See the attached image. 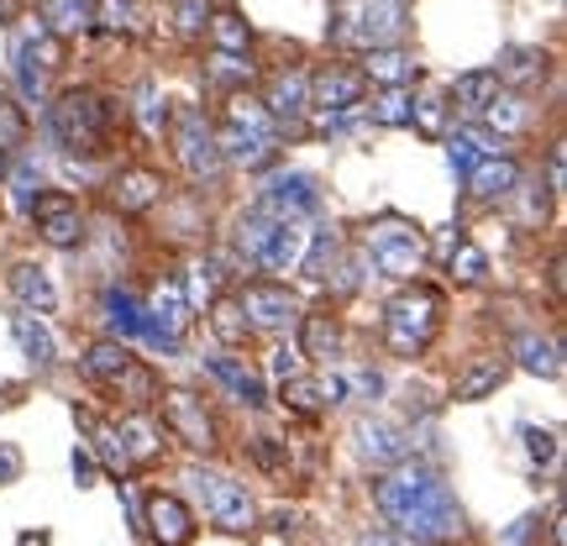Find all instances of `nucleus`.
I'll return each mask as SVG.
<instances>
[{"mask_svg": "<svg viewBox=\"0 0 567 546\" xmlns=\"http://www.w3.org/2000/svg\"><path fill=\"white\" fill-rule=\"evenodd\" d=\"M132 363H137V352H132V342H122V337H95V342L84 347V358H80V368L101 389L116 384V379H122Z\"/></svg>", "mask_w": 567, "mask_h": 546, "instance_id": "26", "label": "nucleus"}, {"mask_svg": "<svg viewBox=\"0 0 567 546\" xmlns=\"http://www.w3.org/2000/svg\"><path fill=\"white\" fill-rule=\"evenodd\" d=\"M446 122H452V101H446V90H410V126L421 132V137L442 142L446 137Z\"/></svg>", "mask_w": 567, "mask_h": 546, "instance_id": "39", "label": "nucleus"}, {"mask_svg": "<svg viewBox=\"0 0 567 546\" xmlns=\"http://www.w3.org/2000/svg\"><path fill=\"white\" fill-rule=\"evenodd\" d=\"M268 358H274V363H268V373H274V379H279V384H284V379H295V373H305V358H300V347H295V342H284V337H279V347H274V352H268Z\"/></svg>", "mask_w": 567, "mask_h": 546, "instance_id": "51", "label": "nucleus"}, {"mask_svg": "<svg viewBox=\"0 0 567 546\" xmlns=\"http://www.w3.org/2000/svg\"><path fill=\"white\" fill-rule=\"evenodd\" d=\"M358 546H415V542L394 536V530H363V536H358Z\"/></svg>", "mask_w": 567, "mask_h": 546, "instance_id": "56", "label": "nucleus"}, {"mask_svg": "<svg viewBox=\"0 0 567 546\" xmlns=\"http://www.w3.org/2000/svg\"><path fill=\"white\" fill-rule=\"evenodd\" d=\"M158 389H163V384H158V373H153V368H147V363L137 358V363H132V368L122 373V379L111 384V394H122L126 410H153V405H158Z\"/></svg>", "mask_w": 567, "mask_h": 546, "instance_id": "45", "label": "nucleus"}, {"mask_svg": "<svg viewBox=\"0 0 567 546\" xmlns=\"http://www.w3.org/2000/svg\"><path fill=\"white\" fill-rule=\"evenodd\" d=\"M74 478H80V488H90V478H95V457H90V446H74Z\"/></svg>", "mask_w": 567, "mask_h": 546, "instance_id": "55", "label": "nucleus"}, {"mask_svg": "<svg viewBox=\"0 0 567 546\" xmlns=\"http://www.w3.org/2000/svg\"><path fill=\"white\" fill-rule=\"evenodd\" d=\"M101 310H105V326H111V337H122V342H142V331H147V316H142V300L122 284H111L101 295Z\"/></svg>", "mask_w": 567, "mask_h": 546, "instance_id": "32", "label": "nucleus"}, {"mask_svg": "<svg viewBox=\"0 0 567 546\" xmlns=\"http://www.w3.org/2000/svg\"><path fill=\"white\" fill-rule=\"evenodd\" d=\"M189 484H195V499H200L205 521L226 536H252L258 530V499L247 494L243 478H231L221 467H205L195 463L189 467Z\"/></svg>", "mask_w": 567, "mask_h": 546, "instance_id": "6", "label": "nucleus"}, {"mask_svg": "<svg viewBox=\"0 0 567 546\" xmlns=\"http://www.w3.org/2000/svg\"><path fill=\"white\" fill-rule=\"evenodd\" d=\"M509 358H520V368L536 373V379H563V347L547 342L542 331H520L509 342Z\"/></svg>", "mask_w": 567, "mask_h": 546, "instance_id": "35", "label": "nucleus"}, {"mask_svg": "<svg viewBox=\"0 0 567 546\" xmlns=\"http://www.w3.org/2000/svg\"><path fill=\"white\" fill-rule=\"evenodd\" d=\"M6 163H11V153H6V147H0V179H6Z\"/></svg>", "mask_w": 567, "mask_h": 546, "instance_id": "58", "label": "nucleus"}, {"mask_svg": "<svg viewBox=\"0 0 567 546\" xmlns=\"http://www.w3.org/2000/svg\"><path fill=\"white\" fill-rule=\"evenodd\" d=\"M221 279H226V258H189V264H184L179 289L195 316H205V305L221 295Z\"/></svg>", "mask_w": 567, "mask_h": 546, "instance_id": "33", "label": "nucleus"}, {"mask_svg": "<svg viewBox=\"0 0 567 546\" xmlns=\"http://www.w3.org/2000/svg\"><path fill=\"white\" fill-rule=\"evenodd\" d=\"M520 158L515 153H494V158H478V168L463 179V195L467 205H505L515 200V189H520Z\"/></svg>", "mask_w": 567, "mask_h": 546, "instance_id": "17", "label": "nucleus"}, {"mask_svg": "<svg viewBox=\"0 0 567 546\" xmlns=\"http://www.w3.org/2000/svg\"><path fill=\"white\" fill-rule=\"evenodd\" d=\"M442 326H446V295L442 289H436V284H425V279L400 284V295L384 305V347H389V358H405V363L425 358V352L436 347V337H442Z\"/></svg>", "mask_w": 567, "mask_h": 546, "instance_id": "4", "label": "nucleus"}, {"mask_svg": "<svg viewBox=\"0 0 567 546\" xmlns=\"http://www.w3.org/2000/svg\"><path fill=\"white\" fill-rule=\"evenodd\" d=\"M505 379H509V358L505 352H488V358H478V363L452 384V400H457V405H478V400H488V394H499Z\"/></svg>", "mask_w": 567, "mask_h": 546, "instance_id": "28", "label": "nucleus"}, {"mask_svg": "<svg viewBox=\"0 0 567 546\" xmlns=\"http://www.w3.org/2000/svg\"><path fill=\"white\" fill-rule=\"evenodd\" d=\"M168 142H174V163H179V174L195 184L200 195L221 184L226 163H221V147H216V126H210V116H205L200 105H184L179 116H174Z\"/></svg>", "mask_w": 567, "mask_h": 546, "instance_id": "9", "label": "nucleus"}, {"mask_svg": "<svg viewBox=\"0 0 567 546\" xmlns=\"http://www.w3.org/2000/svg\"><path fill=\"white\" fill-rule=\"evenodd\" d=\"M368 101V80L358 74V69H342V63H326V69H316L310 74V111H358V105ZM305 111V116H310Z\"/></svg>", "mask_w": 567, "mask_h": 546, "instance_id": "18", "label": "nucleus"}, {"mask_svg": "<svg viewBox=\"0 0 567 546\" xmlns=\"http://www.w3.org/2000/svg\"><path fill=\"white\" fill-rule=\"evenodd\" d=\"M237 305H243L252 337H274V342L289 337V331L300 326V316H305L300 295H295L284 279H247L243 289H237Z\"/></svg>", "mask_w": 567, "mask_h": 546, "instance_id": "10", "label": "nucleus"}, {"mask_svg": "<svg viewBox=\"0 0 567 546\" xmlns=\"http://www.w3.org/2000/svg\"><path fill=\"white\" fill-rule=\"evenodd\" d=\"M305 243H310V226H305V222H274V237H268L258 268H264L268 279L295 274V268H300V258H305Z\"/></svg>", "mask_w": 567, "mask_h": 546, "instance_id": "23", "label": "nucleus"}, {"mask_svg": "<svg viewBox=\"0 0 567 546\" xmlns=\"http://www.w3.org/2000/svg\"><path fill=\"white\" fill-rule=\"evenodd\" d=\"M547 74H551V59H547V48H505L499 53V63H494V80L499 84H509L515 95H530L536 84H547Z\"/></svg>", "mask_w": 567, "mask_h": 546, "instance_id": "21", "label": "nucleus"}, {"mask_svg": "<svg viewBox=\"0 0 567 546\" xmlns=\"http://www.w3.org/2000/svg\"><path fill=\"white\" fill-rule=\"evenodd\" d=\"M205 21H210V0H174V27L184 38H200Z\"/></svg>", "mask_w": 567, "mask_h": 546, "instance_id": "49", "label": "nucleus"}, {"mask_svg": "<svg viewBox=\"0 0 567 546\" xmlns=\"http://www.w3.org/2000/svg\"><path fill=\"white\" fill-rule=\"evenodd\" d=\"M137 530H142V536H147L153 546H195V536H200V515L184 505L179 494H168V488H153V494L142 499Z\"/></svg>", "mask_w": 567, "mask_h": 546, "instance_id": "12", "label": "nucleus"}, {"mask_svg": "<svg viewBox=\"0 0 567 546\" xmlns=\"http://www.w3.org/2000/svg\"><path fill=\"white\" fill-rule=\"evenodd\" d=\"M373 505L394 526V536H405L415 546H457L467 536V515L452 484L415 457L373 478Z\"/></svg>", "mask_w": 567, "mask_h": 546, "instance_id": "1", "label": "nucleus"}, {"mask_svg": "<svg viewBox=\"0 0 567 546\" xmlns=\"http://www.w3.org/2000/svg\"><path fill=\"white\" fill-rule=\"evenodd\" d=\"M111 425H116V442H122V452H126L132 478H137V473H153V467L163 463L168 442H163V425L153 421V410H122Z\"/></svg>", "mask_w": 567, "mask_h": 546, "instance_id": "15", "label": "nucleus"}, {"mask_svg": "<svg viewBox=\"0 0 567 546\" xmlns=\"http://www.w3.org/2000/svg\"><path fill=\"white\" fill-rule=\"evenodd\" d=\"M300 358L310 363H331L337 358V347H342V321H337V310H305L300 316Z\"/></svg>", "mask_w": 567, "mask_h": 546, "instance_id": "27", "label": "nucleus"}, {"mask_svg": "<svg viewBox=\"0 0 567 546\" xmlns=\"http://www.w3.org/2000/svg\"><path fill=\"white\" fill-rule=\"evenodd\" d=\"M205 373L216 379V384L237 400V405L247 410H264L268 405V384H264V368H252L247 358H231V352H210V358H200Z\"/></svg>", "mask_w": 567, "mask_h": 546, "instance_id": "19", "label": "nucleus"}, {"mask_svg": "<svg viewBox=\"0 0 567 546\" xmlns=\"http://www.w3.org/2000/svg\"><path fill=\"white\" fill-rule=\"evenodd\" d=\"M258 205H264L268 216H279V222H305V216H316L321 210V189H316V179L310 174H274V179L264 184V195H258Z\"/></svg>", "mask_w": 567, "mask_h": 546, "instance_id": "16", "label": "nucleus"}, {"mask_svg": "<svg viewBox=\"0 0 567 546\" xmlns=\"http://www.w3.org/2000/svg\"><path fill=\"white\" fill-rule=\"evenodd\" d=\"M216 147H221V163L226 168H247V174H264L279 163V147H284V132L279 122L264 111L258 95H226L221 105V126H216Z\"/></svg>", "mask_w": 567, "mask_h": 546, "instance_id": "3", "label": "nucleus"}, {"mask_svg": "<svg viewBox=\"0 0 567 546\" xmlns=\"http://www.w3.org/2000/svg\"><path fill=\"white\" fill-rule=\"evenodd\" d=\"M410 32L405 0H347L337 27H326V38L337 48H400Z\"/></svg>", "mask_w": 567, "mask_h": 546, "instance_id": "7", "label": "nucleus"}, {"mask_svg": "<svg viewBox=\"0 0 567 546\" xmlns=\"http://www.w3.org/2000/svg\"><path fill=\"white\" fill-rule=\"evenodd\" d=\"M27 222L38 226V237L53 253H74L90 237V222H84V200L69 195V189H38V200L27 210Z\"/></svg>", "mask_w": 567, "mask_h": 546, "instance_id": "11", "label": "nucleus"}, {"mask_svg": "<svg viewBox=\"0 0 567 546\" xmlns=\"http://www.w3.org/2000/svg\"><path fill=\"white\" fill-rule=\"evenodd\" d=\"M446 279L457 284V289L488 284V253L473 243V237H463V231H457V243L446 247Z\"/></svg>", "mask_w": 567, "mask_h": 546, "instance_id": "37", "label": "nucleus"}, {"mask_svg": "<svg viewBox=\"0 0 567 546\" xmlns=\"http://www.w3.org/2000/svg\"><path fill=\"white\" fill-rule=\"evenodd\" d=\"M274 222H279V216H268L264 205H252V210H243V216L231 222V264L258 268V258H264L268 237H274Z\"/></svg>", "mask_w": 567, "mask_h": 546, "instance_id": "25", "label": "nucleus"}, {"mask_svg": "<svg viewBox=\"0 0 567 546\" xmlns=\"http://www.w3.org/2000/svg\"><path fill=\"white\" fill-rule=\"evenodd\" d=\"M126 122H137L142 137H163V126H168V105H163V90L153 80L137 84V95L126 105Z\"/></svg>", "mask_w": 567, "mask_h": 546, "instance_id": "43", "label": "nucleus"}, {"mask_svg": "<svg viewBox=\"0 0 567 546\" xmlns=\"http://www.w3.org/2000/svg\"><path fill=\"white\" fill-rule=\"evenodd\" d=\"M352 452H358L363 467L389 473V467H400L410 457V436L394 421H384V415H363V421L352 425Z\"/></svg>", "mask_w": 567, "mask_h": 546, "instance_id": "14", "label": "nucleus"}, {"mask_svg": "<svg viewBox=\"0 0 567 546\" xmlns=\"http://www.w3.org/2000/svg\"><path fill=\"white\" fill-rule=\"evenodd\" d=\"M38 21L59 42L90 38V32H95V0H42V17Z\"/></svg>", "mask_w": 567, "mask_h": 546, "instance_id": "31", "label": "nucleus"}, {"mask_svg": "<svg viewBox=\"0 0 567 546\" xmlns=\"http://www.w3.org/2000/svg\"><path fill=\"white\" fill-rule=\"evenodd\" d=\"M17 478H21V452H17V446L0 442V488L17 484Z\"/></svg>", "mask_w": 567, "mask_h": 546, "instance_id": "54", "label": "nucleus"}, {"mask_svg": "<svg viewBox=\"0 0 567 546\" xmlns=\"http://www.w3.org/2000/svg\"><path fill=\"white\" fill-rule=\"evenodd\" d=\"M205 38L216 53H252V27H247L237 11H210L205 21Z\"/></svg>", "mask_w": 567, "mask_h": 546, "instance_id": "44", "label": "nucleus"}, {"mask_svg": "<svg viewBox=\"0 0 567 546\" xmlns=\"http://www.w3.org/2000/svg\"><path fill=\"white\" fill-rule=\"evenodd\" d=\"M6 284H11V295H17L21 310H38V316H53V310H59V284H53V274L42 264H11Z\"/></svg>", "mask_w": 567, "mask_h": 546, "instance_id": "24", "label": "nucleus"}, {"mask_svg": "<svg viewBox=\"0 0 567 546\" xmlns=\"http://www.w3.org/2000/svg\"><path fill=\"white\" fill-rule=\"evenodd\" d=\"M153 410H158L163 436H174L184 452H195V457H216L221 452V421L195 389H158Z\"/></svg>", "mask_w": 567, "mask_h": 546, "instance_id": "8", "label": "nucleus"}, {"mask_svg": "<svg viewBox=\"0 0 567 546\" xmlns=\"http://www.w3.org/2000/svg\"><path fill=\"white\" fill-rule=\"evenodd\" d=\"M279 405L289 410V415H300V421H321V415H326L321 379H310V373H295V379H284V384H279Z\"/></svg>", "mask_w": 567, "mask_h": 546, "instance_id": "41", "label": "nucleus"}, {"mask_svg": "<svg viewBox=\"0 0 567 546\" xmlns=\"http://www.w3.org/2000/svg\"><path fill=\"white\" fill-rule=\"evenodd\" d=\"M505 84L494 80V69H467V74H457L452 80V90H446V101H452V111H463V116H484V105L499 95Z\"/></svg>", "mask_w": 567, "mask_h": 546, "instance_id": "34", "label": "nucleus"}, {"mask_svg": "<svg viewBox=\"0 0 567 546\" xmlns=\"http://www.w3.org/2000/svg\"><path fill=\"white\" fill-rule=\"evenodd\" d=\"M252 463L264 467V473H284V452L274 436H252Z\"/></svg>", "mask_w": 567, "mask_h": 546, "instance_id": "52", "label": "nucleus"}, {"mask_svg": "<svg viewBox=\"0 0 567 546\" xmlns=\"http://www.w3.org/2000/svg\"><path fill=\"white\" fill-rule=\"evenodd\" d=\"M563 163H567L563 142H551V153H547V195H563Z\"/></svg>", "mask_w": 567, "mask_h": 546, "instance_id": "53", "label": "nucleus"}, {"mask_svg": "<svg viewBox=\"0 0 567 546\" xmlns=\"http://www.w3.org/2000/svg\"><path fill=\"white\" fill-rule=\"evenodd\" d=\"M205 326H210V337L221 342V352H243V347L252 342V326H247L237 295H216V300L205 305Z\"/></svg>", "mask_w": 567, "mask_h": 546, "instance_id": "29", "label": "nucleus"}, {"mask_svg": "<svg viewBox=\"0 0 567 546\" xmlns=\"http://www.w3.org/2000/svg\"><path fill=\"white\" fill-rule=\"evenodd\" d=\"M21 137H27V116H21V105L0 90V147L11 153V147H21Z\"/></svg>", "mask_w": 567, "mask_h": 546, "instance_id": "48", "label": "nucleus"}, {"mask_svg": "<svg viewBox=\"0 0 567 546\" xmlns=\"http://www.w3.org/2000/svg\"><path fill=\"white\" fill-rule=\"evenodd\" d=\"M526 452L536 467L557 463V431H542V425H526Z\"/></svg>", "mask_w": 567, "mask_h": 546, "instance_id": "50", "label": "nucleus"}, {"mask_svg": "<svg viewBox=\"0 0 567 546\" xmlns=\"http://www.w3.org/2000/svg\"><path fill=\"white\" fill-rule=\"evenodd\" d=\"M95 27L105 32H142V0H95Z\"/></svg>", "mask_w": 567, "mask_h": 546, "instance_id": "46", "label": "nucleus"}, {"mask_svg": "<svg viewBox=\"0 0 567 546\" xmlns=\"http://www.w3.org/2000/svg\"><path fill=\"white\" fill-rule=\"evenodd\" d=\"M105 200H111L116 216L137 222V216H147V210H158L168 200V179H163L153 163H126V168H116L105 179Z\"/></svg>", "mask_w": 567, "mask_h": 546, "instance_id": "13", "label": "nucleus"}, {"mask_svg": "<svg viewBox=\"0 0 567 546\" xmlns=\"http://www.w3.org/2000/svg\"><path fill=\"white\" fill-rule=\"evenodd\" d=\"M363 116L379 126H410V90H379L373 101H363Z\"/></svg>", "mask_w": 567, "mask_h": 546, "instance_id": "47", "label": "nucleus"}, {"mask_svg": "<svg viewBox=\"0 0 567 546\" xmlns=\"http://www.w3.org/2000/svg\"><path fill=\"white\" fill-rule=\"evenodd\" d=\"M11 337H17L21 352H27V358H32L38 368H53V363H59V342H53V331L42 326L38 310H21V305H17V316H11Z\"/></svg>", "mask_w": 567, "mask_h": 546, "instance_id": "36", "label": "nucleus"}, {"mask_svg": "<svg viewBox=\"0 0 567 546\" xmlns=\"http://www.w3.org/2000/svg\"><path fill=\"white\" fill-rule=\"evenodd\" d=\"M264 111L279 122V132H295L310 111V74L305 69H279L264 90Z\"/></svg>", "mask_w": 567, "mask_h": 546, "instance_id": "20", "label": "nucleus"}, {"mask_svg": "<svg viewBox=\"0 0 567 546\" xmlns=\"http://www.w3.org/2000/svg\"><path fill=\"white\" fill-rule=\"evenodd\" d=\"M363 264L373 274H384L389 284H410L421 279L425 268V231L421 222H410L400 210H384L363 226Z\"/></svg>", "mask_w": 567, "mask_h": 546, "instance_id": "5", "label": "nucleus"}, {"mask_svg": "<svg viewBox=\"0 0 567 546\" xmlns=\"http://www.w3.org/2000/svg\"><path fill=\"white\" fill-rule=\"evenodd\" d=\"M358 74L368 84H379V90H410V84L421 80V63H415L410 48H368Z\"/></svg>", "mask_w": 567, "mask_h": 546, "instance_id": "22", "label": "nucleus"}, {"mask_svg": "<svg viewBox=\"0 0 567 546\" xmlns=\"http://www.w3.org/2000/svg\"><path fill=\"white\" fill-rule=\"evenodd\" d=\"M530 116H536V111H530L526 95H515V90H499V95L484 105V116H478V122L494 126V137L505 142V137H515V132H526Z\"/></svg>", "mask_w": 567, "mask_h": 546, "instance_id": "38", "label": "nucleus"}, {"mask_svg": "<svg viewBox=\"0 0 567 546\" xmlns=\"http://www.w3.org/2000/svg\"><path fill=\"white\" fill-rule=\"evenodd\" d=\"M252 74H258V69H252V59H247V53H216V48H210V63H205V84H210V90L237 95V90H247V84H252Z\"/></svg>", "mask_w": 567, "mask_h": 546, "instance_id": "42", "label": "nucleus"}, {"mask_svg": "<svg viewBox=\"0 0 567 546\" xmlns=\"http://www.w3.org/2000/svg\"><path fill=\"white\" fill-rule=\"evenodd\" d=\"M337 264H342V231L337 226H316L310 231V243H305V258L295 274H305L310 284H331V274H337Z\"/></svg>", "mask_w": 567, "mask_h": 546, "instance_id": "30", "label": "nucleus"}, {"mask_svg": "<svg viewBox=\"0 0 567 546\" xmlns=\"http://www.w3.org/2000/svg\"><path fill=\"white\" fill-rule=\"evenodd\" d=\"M116 126H126V101H111L101 90H63L48 105V132L63 158H105L116 147Z\"/></svg>", "mask_w": 567, "mask_h": 546, "instance_id": "2", "label": "nucleus"}, {"mask_svg": "<svg viewBox=\"0 0 567 546\" xmlns=\"http://www.w3.org/2000/svg\"><path fill=\"white\" fill-rule=\"evenodd\" d=\"M547 536H551V546H563V542H567V526H563V505L551 509V521H547Z\"/></svg>", "mask_w": 567, "mask_h": 546, "instance_id": "57", "label": "nucleus"}, {"mask_svg": "<svg viewBox=\"0 0 567 546\" xmlns=\"http://www.w3.org/2000/svg\"><path fill=\"white\" fill-rule=\"evenodd\" d=\"M0 189H11V210H32V200H38L42 189V168H38V153H17V158L6 163V179H0Z\"/></svg>", "mask_w": 567, "mask_h": 546, "instance_id": "40", "label": "nucleus"}]
</instances>
